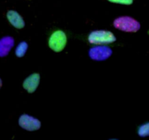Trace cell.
<instances>
[{
    "label": "cell",
    "mask_w": 149,
    "mask_h": 140,
    "mask_svg": "<svg viewBox=\"0 0 149 140\" xmlns=\"http://www.w3.org/2000/svg\"><path fill=\"white\" fill-rule=\"evenodd\" d=\"M113 26L122 32L135 33L140 30L141 23L138 20L130 16H121L115 19Z\"/></svg>",
    "instance_id": "cell-1"
},
{
    "label": "cell",
    "mask_w": 149,
    "mask_h": 140,
    "mask_svg": "<svg viewBox=\"0 0 149 140\" xmlns=\"http://www.w3.org/2000/svg\"><path fill=\"white\" fill-rule=\"evenodd\" d=\"M116 38L111 32L106 30H95L92 32L88 36L90 44L107 45L116 42Z\"/></svg>",
    "instance_id": "cell-2"
},
{
    "label": "cell",
    "mask_w": 149,
    "mask_h": 140,
    "mask_svg": "<svg viewBox=\"0 0 149 140\" xmlns=\"http://www.w3.org/2000/svg\"><path fill=\"white\" fill-rule=\"evenodd\" d=\"M67 37L63 31L58 30L52 34L49 39V46L53 51L59 52L65 48Z\"/></svg>",
    "instance_id": "cell-3"
},
{
    "label": "cell",
    "mask_w": 149,
    "mask_h": 140,
    "mask_svg": "<svg viewBox=\"0 0 149 140\" xmlns=\"http://www.w3.org/2000/svg\"><path fill=\"white\" fill-rule=\"evenodd\" d=\"M113 53V51L109 47L96 46L90 48L89 56L94 61H101L108 59Z\"/></svg>",
    "instance_id": "cell-4"
},
{
    "label": "cell",
    "mask_w": 149,
    "mask_h": 140,
    "mask_svg": "<svg viewBox=\"0 0 149 140\" xmlns=\"http://www.w3.org/2000/svg\"><path fill=\"white\" fill-rule=\"evenodd\" d=\"M19 125L29 131H37L41 128V122L36 118L29 115H22L18 120Z\"/></svg>",
    "instance_id": "cell-5"
},
{
    "label": "cell",
    "mask_w": 149,
    "mask_h": 140,
    "mask_svg": "<svg viewBox=\"0 0 149 140\" xmlns=\"http://www.w3.org/2000/svg\"><path fill=\"white\" fill-rule=\"evenodd\" d=\"M40 83V75L38 73L29 75L23 83V88L27 90L29 93H32L36 90Z\"/></svg>",
    "instance_id": "cell-6"
},
{
    "label": "cell",
    "mask_w": 149,
    "mask_h": 140,
    "mask_svg": "<svg viewBox=\"0 0 149 140\" xmlns=\"http://www.w3.org/2000/svg\"><path fill=\"white\" fill-rule=\"evenodd\" d=\"M15 44L14 38L6 36L0 39V57H5L9 54Z\"/></svg>",
    "instance_id": "cell-7"
},
{
    "label": "cell",
    "mask_w": 149,
    "mask_h": 140,
    "mask_svg": "<svg viewBox=\"0 0 149 140\" xmlns=\"http://www.w3.org/2000/svg\"><path fill=\"white\" fill-rule=\"evenodd\" d=\"M7 18L9 22L17 29H21L24 28L25 21L22 16L15 10H9L7 13Z\"/></svg>",
    "instance_id": "cell-8"
},
{
    "label": "cell",
    "mask_w": 149,
    "mask_h": 140,
    "mask_svg": "<svg viewBox=\"0 0 149 140\" xmlns=\"http://www.w3.org/2000/svg\"><path fill=\"white\" fill-rule=\"evenodd\" d=\"M29 45L26 42H21L18 44L15 50V55L18 58H22L26 55Z\"/></svg>",
    "instance_id": "cell-9"
},
{
    "label": "cell",
    "mask_w": 149,
    "mask_h": 140,
    "mask_svg": "<svg viewBox=\"0 0 149 140\" xmlns=\"http://www.w3.org/2000/svg\"><path fill=\"white\" fill-rule=\"evenodd\" d=\"M138 134L139 136L143 138L149 136V122L142 124L138 127Z\"/></svg>",
    "instance_id": "cell-10"
},
{
    "label": "cell",
    "mask_w": 149,
    "mask_h": 140,
    "mask_svg": "<svg viewBox=\"0 0 149 140\" xmlns=\"http://www.w3.org/2000/svg\"><path fill=\"white\" fill-rule=\"evenodd\" d=\"M109 1L116 4H125V5H130L133 3L134 0H108Z\"/></svg>",
    "instance_id": "cell-11"
},
{
    "label": "cell",
    "mask_w": 149,
    "mask_h": 140,
    "mask_svg": "<svg viewBox=\"0 0 149 140\" xmlns=\"http://www.w3.org/2000/svg\"><path fill=\"white\" fill-rule=\"evenodd\" d=\"M1 86H2V80H1V79L0 78V88H1Z\"/></svg>",
    "instance_id": "cell-12"
}]
</instances>
